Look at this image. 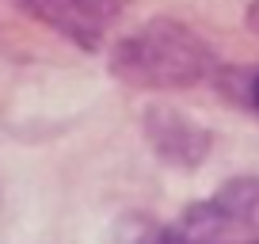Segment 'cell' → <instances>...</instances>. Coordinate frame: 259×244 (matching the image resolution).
Segmentation results:
<instances>
[{"mask_svg": "<svg viewBox=\"0 0 259 244\" xmlns=\"http://www.w3.org/2000/svg\"><path fill=\"white\" fill-rule=\"evenodd\" d=\"M218 69V54L198 31L168 16H156L118 38L111 50V73L130 88L171 92L194 88Z\"/></svg>", "mask_w": 259, "mask_h": 244, "instance_id": "cell-1", "label": "cell"}, {"mask_svg": "<svg viewBox=\"0 0 259 244\" xmlns=\"http://www.w3.org/2000/svg\"><path fill=\"white\" fill-rule=\"evenodd\" d=\"M259 240V179H229L210 198L187 206L149 244H255Z\"/></svg>", "mask_w": 259, "mask_h": 244, "instance_id": "cell-2", "label": "cell"}, {"mask_svg": "<svg viewBox=\"0 0 259 244\" xmlns=\"http://www.w3.org/2000/svg\"><path fill=\"white\" fill-rule=\"evenodd\" d=\"M23 16L46 23L80 50H99L114 23L122 19V0H12Z\"/></svg>", "mask_w": 259, "mask_h": 244, "instance_id": "cell-3", "label": "cell"}, {"mask_svg": "<svg viewBox=\"0 0 259 244\" xmlns=\"http://www.w3.org/2000/svg\"><path fill=\"white\" fill-rule=\"evenodd\" d=\"M145 134L153 149L171 164H198L210 153V130L194 118L171 111V107H149L145 111Z\"/></svg>", "mask_w": 259, "mask_h": 244, "instance_id": "cell-4", "label": "cell"}, {"mask_svg": "<svg viewBox=\"0 0 259 244\" xmlns=\"http://www.w3.org/2000/svg\"><path fill=\"white\" fill-rule=\"evenodd\" d=\"M248 23H251V31L259 34V0H251V8H248Z\"/></svg>", "mask_w": 259, "mask_h": 244, "instance_id": "cell-5", "label": "cell"}, {"mask_svg": "<svg viewBox=\"0 0 259 244\" xmlns=\"http://www.w3.org/2000/svg\"><path fill=\"white\" fill-rule=\"evenodd\" d=\"M251 103H255V111H259V76L251 80Z\"/></svg>", "mask_w": 259, "mask_h": 244, "instance_id": "cell-6", "label": "cell"}]
</instances>
